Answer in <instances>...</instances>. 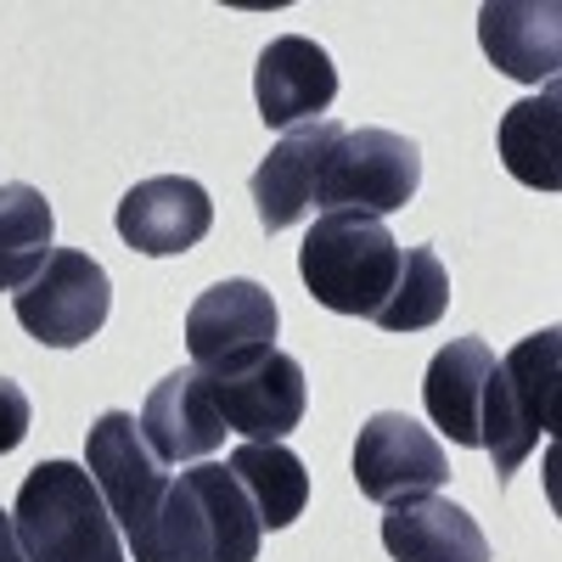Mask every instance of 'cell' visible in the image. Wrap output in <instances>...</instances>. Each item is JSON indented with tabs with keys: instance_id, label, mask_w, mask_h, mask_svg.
<instances>
[{
	"instance_id": "603a6c76",
	"label": "cell",
	"mask_w": 562,
	"mask_h": 562,
	"mask_svg": "<svg viewBox=\"0 0 562 562\" xmlns=\"http://www.w3.org/2000/svg\"><path fill=\"white\" fill-rule=\"evenodd\" d=\"M0 562H29L18 546V529H12V512H0Z\"/></svg>"
},
{
	"instance_id": "e0dca14e",
	"label": "cell",
	"mask_w": 562,
	"mask_h": 562,
	"mask_svg": "<svg viewBox=\"0 0 562 562\" xmlns=\"http://www.w3.org/2000/svg\"><path fill=\"white\" fill-rule=\"evenodd\" d=\"M383 546L394 562H490L473 512L445 495H416L383 512Z\"/></svg>"
},
{
	"instance_id": "2e32d148",
	"label": "cell",
	"mask_w": 562,
	"mask_h": 562,
	"mask_svg": "<svg viewBox=\"0 0 562 562\" xmlns=\"http://www.w3.org/2000/svg\"><path fill=\"white\" fill-rule=\"evenodd\" d=\"M490 378H495V349L484 338H450L434 355L428 378H422V405H428L434 428L450 445L479 450V422H484Z\"/></svg>"
},
{
	"instance_id": "6da1fadb",
	"label": "cell",
	"mask_w": 562,
	"mask_h": 562,
	"mask_svg": "<svg viewBox=\"0 0 562 562\" xmlns=\"http://www.w3.org/2000/svg\"><path fill=\"white\" fill-rule=\"evenodd\" d=\"M259 518L231 467H192L169 479L158 518L130 551L135 562H259Z\"/></svg>"
},
{
	"instance_id": "8fae6325",
	"label": "cell",
	"mask_w": 562,
	"mask_h": 562,
	"mask_svg": "<svg viewBox=\"0 0 562 562\" xmlns=\"http://www.w3.org/2000/svg\"><path fill=\"white\" fill-rule=\"evenodd\" d=\"M333 97H338V68H333V57H326L315 40L276 34L259 52L254 102H259V119L270 130H304V124L326 119Z\"/></svg>"
},
{
	"instance_id": "9c48e42d",
	"label": "cell",
	"mask_w": 562,
	"mask_h": 562,
	"mask_svg": "<svg viewBox=\"0 0 562 562\" xmlns=\"http://www.w3.org/2000/svg\"><path fill=\"white\" fill-rule=\"evenodd\" d=\"M450 479L445 445L422 428L405 411H378L355 439V484L366 501L378 506H400L416 495H439V484Z\"/></svg>"
},
{
	"instance_id": "3957f363",
	"label": "cell",
	"mask_w": 562,
	"mask_h": 562,
	"mask_svg": "<svg viewBox=\"0 0 562 562\" xmlns=\"http://www.w3.org/2000/svg\"><path fill=\"white\" fill-rule=\"evenodd\" d=\"M405 248L389 237L383 220L366 214H321L299 248V276L321 310L333 315H378Z\"/></svg>"
},
{
	"instance_id": "7c38bea8",
	"label": "cell",
	"mask_w": 562,
	"mask_h": 562,
	"mask_svg": "<svg viewBox=\"0 0 562 562\" xmlns=\"http://www.w3.org/2000/svg\"><path fill=\"white\" fill-rule=\"evenodd\" d=\"M214 225V203L192 175H158L140 180L119 203V237L147 254V259H169V254H192Z\"/></svg>"
},
{
	"instance_id": "ffe728a7",
	"label": "cell",
	"mask_w": 562,
	"mask_h": 562,
	"mask_svg": "<svg viewBox=\"0 0 562 562\" xmlns=\"http://www.w3.org/2000/svg\"><path fill=\"white\" fill-rule=\"evenodd\" d=\"M52 237H57V214L40 186L29 180L0 186V293L29 288L34 270L52 259Z\"/></svg>"
},
{
	"instance_id": "ac0fdd59",
	"label": "cell",
	"mask_w": 562,
	"mask_h": 562,
	"mask_svg": "<svg viewBox=\"0 0 562 562\" xmlns=\"http://www.w3.org/2000/svg\"><path fill=\"white\" fill-rule=\"evenodd\" d=\"M562 97L557 85H546L540 97L506 108L501 119V164L512 169V180L535 186V192H557L562 186Z\"/></svg>"
},
{
	"instance_id": "7402d4cb",
	"label": "cell",
	"mask_w": 562,
	"mask_h": 562,
	"mask_svg": "<svg viewBox=\"0 0 562 562\" xmlns=\"http://www.w3.org/2000/svg\"><path fill=\"white\" fill-rule=\"evenodd\" d=\"M29 422H34L29 394H23L12 378H0V456H12V450L29 439Z\"/></svg>"
},
{
	"instance_id": "277c9868",
	"label": "cell",
	"mask_w": 562,
	"mask_h": 562,
	"mask_svg": "<svg viewBox=\"0 0 562 562\" xmlns=\"http://www.w3.org/2000/svg\"><path fill=\"white\" fill-rule=\"evenodd\" d=\"M557 366H562V333L557 326L524 338L506 360H495V378H490V394H484V422H479V445L495 461V479H512L535 456V445L551 434Z\"/></svg>"
},
{
	"instance_id": "44dd1931",
	"label": "cell",
	"mask_w": 562,
	"mask_h": 562,
	"mask_svg": "<svg viewBox=\"0 0 562 562\" xmlns=\"http://www.w3.org/2000/svg\"><path fill=\"white\" fill-rule=\"evenodd\" d=\"M450 310V270L434 248H405L400 259V276L394 288L383 299V310L371 315L383 326V333H428V326H439Z\"/></svg>"
},
{
	"instance_id": "8992f818",
	"label": "cell",
	"mask_w": 562,
	"mask_h": 562,
	"mask_svg": "<svg viewBox=\"0 0 562 562\" xmlns=\"http://www.w3.org/2000/svg\"><path fill=\"white\" fill-rule=\"evenodd\" d=\"M12 310H18V326L34 344H45V349H79V344H90L108 326L113 281H108V270L90 254L52 248V259L34 270L29 288H18Z\"/></svg>"
},
{
	"instance_id": "30bf717a",
	"label": "cell",
	"mask_w": 562,
	"mask_h": 562,
	"mask_svg": "<svg viewBox=\"0 0 562 562\" xmlns=\"http://www.w3.org/2000/svg\"><path fill=\"white\" fill-rule=\"evenodd\" d=\"M276 299L259 281H214V288L186 310V349H192L198 371H225L259 349H276Z\"/></svg>"
},
{
	"instance_id": "7a4b0ae2",
	"label": "cell",
	"mask_w": 562,
	"mask_h": 562,
	"mask_svg": "<svg viewBox=\"0 0 562 562\" xmlns=\"http://www.w3.org/2000/svg\"><path fill=\"white\" fill-rule=\"evenodd\" d=\"M12 529L29 562H124V535L79 461H40L18 490Z\"/></svg>"
},
{
	"instance_id": "5b68a950",
	"label": "cell",
	"mask_w": 562,
	"mask_h": 562,
	"mask_svg": "<svg viewBox=\"0 0 562 562\" xmlns=\"http://www.w3.org/2000/svg\"><path fill=\"white\" fill-rule=\"evenodd\" d=\"M422 186V147L394 130H344L338 147L326 153L315 214H366L383 220L405 209Z\"/></svg>"
},
{
	"instance_id": "9a60e30c",
	"label": "cell",
	"mask_w": 562,
	"mask_h": 562,
	"mask_svg": "<svg viewBox=\"0 0 562 562\" xmlns=\"http://www.w3.org/2000/svg\"><path fill=\"white\" fill-rule=\"evenodd\" d=\"M484 57L524 85H557L562 68V7L557 0H490L479 12Z\"/></svg>"
},
{
	"instance_id": "52a82bcc",
	"label": "cell",
	"mask_w": 562,
	"mask_h": 562,
	"mask_svg": "<svg viewBox=\"0 0 562 562\" xmlns=\"http://www.w3.org/2000/svg\"><path fill=\"white\" fill-rule=\"evenodd\" d=\"M203 378L225 434H243L254 445H281L304 422L310 389H304V366L288 349H259L225 371H203Z\"/></svg>"
},
{
	"instance_id": "ba28073f",
	"label": "cell",
	"mask_w": 562,
	"mask_h": 562,
	"mask_svg": "<svg viewBox=\"0 0 562 562\" xmlns=\"http://www.w3.org/2000/svg\"><path fill=\"white\" fill-rule=\"evenodd\" d=\"M85 473L97 479L124 546H135L140 535H147V524L158 518L169 479H164V461L147 450V439H140L130 411H102L97 416V428H90V439H85Z\"/></svg>"
},
{
	"instance_id": "5bb4252c",
	"label": "cell",
	"mask_w": 562,
	"mask_h": 562,
	"mask_svg": "<svg viewBox=\"0 0 562 562\" xmlns=\"http://www.w3.org/2000/svg\"><path fill=\"white\" fill-rule=\"evenodd\" d=\"M140 439L147 450L164 461V467H180V461H203L225 445V422L214 411V394H209V378L198 366H180L147 394L135 416Z\"/></svg>"
},
{
	"instance_id": "4fadbf2b",
	"label": "cell",
	"mask_w": 562,
	"mask_h": 562,
	"mask_svg": "<svg viewBox=\"0 0 562 562\" xmlns=\"http://www.w3.org/2000/svg\"><path fill=\"white\" fill-rule=\"evenodd\" d=\"M338 135H344L338 119H315V124H304V130H288V135L270 147V158L254 169L248 192H254L259 225L270 231V237L315 214V186H321L326 153L338 147Z\"/></svg>"
},
{
	"instance_id": "d6986e66",
	"label": "cell",
	"mask_w": 562,
	"mask_h": 562,
	"mask_svg": "<svg viewBox=\"0 0 562 562\" xmlns=\"http://www.w3.org/2000/svg\"><path fill=\"white\" fill-rule=\"evenodd\" d=\"M231 479L243 484V495L254 501V518L259 529H288L304 518L310 506V473L304 461L288 450V445H237L231 456Z\"/></svg>"
}]
</instances>
